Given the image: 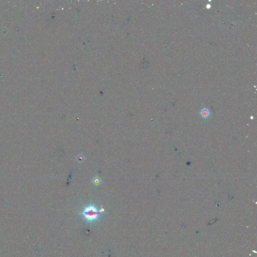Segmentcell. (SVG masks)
<instances>
[{"label":"cell","instance_id":"cell-1","mask_svg":"<svg viewBox=\"0 0 257 257\" xmlns=\"http://www.w3.org/2000/svg\"><path fill=\"white\" fill-rule=\"evenodd\" d=\"M104 210V209L98 210L94 205L90 204L85 206L79 214L83 217L84 219L88 222L92 223L98 220V218L103 213Z\"/></svg>","mask_w":257,"mask_h":257},{"label":"cell","instance_id":"cell-2","mask_svg":"<svg viewBox=\"0 0 257 257\" xmlns=\"http://www.w3.org/2000/svg\"><path fill=\"white\" fill-rule=\"evenodd\" d=\"M210 111L207 107H203L199 111V114L203 118H207L210 115Z\"/></svg>","mask_w":257,"mask_h":257},{"label":"cell","instance_id":"cell-3","mask_svg":"<svg viewBox=\"0 0 257 257\" xmlns=\"http://www.w3.org/2000/svg\"><path fill=\"white\" fill-rule=\"evenodd\" d=\"M93 184H94L95 185H98L100 183H101V180L99 178H98V177H96V178H95L93 179Z\"/></svg>","mask_w":257,"mask_h":257},{"label":"cell","instance_id":"cell-4","mask_svg":"<svg viewBox=\"0 0 257 257\" xmlns=\"http://www.w3.org/2000/svg\"><path fill=\"white\" fill-rule=\"evenodd\" d=\"M77 160H78V162H83V161L84 160V157L82 155H80L78 157V159H77Z\"/></svg>","mask_w":257,"mask_h":257},{"label":"cell","instance_id":"cell-5","mask_svg":"<svg viewBox=\"0 0 257 257\" xmlns=\"http://www.w3.org/2000/svg\"><path fill=\"white\" fill-rule=\"evenodd\" d=\"M210 7H211V5H210V4H207L206 5V8H207V9H210Z\"/></svg>","mask_w":257,"mask_h":257}]
</instances>
